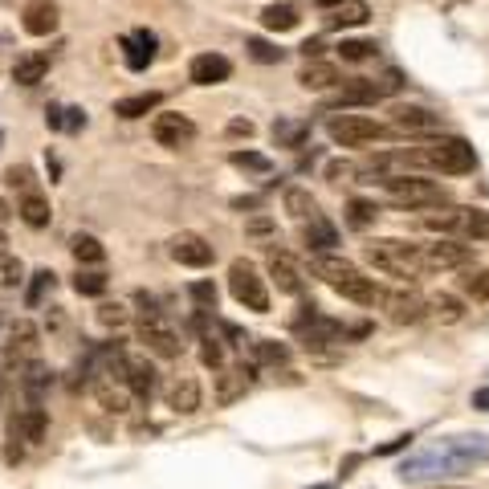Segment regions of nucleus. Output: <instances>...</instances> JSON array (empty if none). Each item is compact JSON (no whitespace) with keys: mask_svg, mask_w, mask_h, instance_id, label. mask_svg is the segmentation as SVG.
<instances>
[{"mask_svg":"<svg viewBox=\"0 0 489 489\" xmlns=\"http://www.w3.org/2000/svg\"><path fill=\"white\" fill-rule=\"evenodd\" d=\"M122 383L130 388V396L147 400L155 391V367L139 355H122Z\"/></svg>","mask_w":489,"mask_h":489,"instance_id":"obj_17","label":"nucleus"},{"mask_svg":"<svg viewBox=\"0 0 489 489\" xmlns=\"http://www.w3.org/2000/svg\"><path fill=\"white\" fill-rule=\"evenodd\" d=\"M168 253H172V261H180V265H188V269H204V265H213V244H208L204 237H196V233H180V237H172L168 244Z\"/></svg>","mask_w":489,"mask_h":489,"instance_id":"obj_14","label":"nucleus"},{"mask_svg":"<svg viewBox=\"0 0 489 489\" xmlns=\"http://www.w3.org/2000/svg\"><path fill=\"white\" fill-rule=\"evenodd\" d=\"M473 261V249L469 244H457L449 237H441L436 244H424L421 249V269H432V274H444V269H465Z\"/></svg>","mask_w":489,"mask_h":489,"instance_id":"obj_9","label":"nucleus"},{"mask_svg":"<svg viewBox=\"0 0 489 489\" xmlns=\"http://www.w3.org/2000/svg\"><path fill=\"white\" fill-rule=\"evenodd\" d=\"M151 135L160 147H188L192 139H196V122H192L188 115H176V110H168V115H155L151 122Z\"/></svg>","mask_w":489,"mask_h":489,"instance_id":"obj_12","label":"nucleus"},{"mask_svg":"<svg viewBox=\"0 0 489 489\" xmlns=\"http://www.w3.org/2000/svg\"><path fill=\"white\" fill-rule=\"evenodd\" d=\"M249 355H253V363H261V367H286V363H290V347H286V343H269V338H253Z\"/></svg>","mask_w":489,"mask_h":489,"instance_id":"obj_33","label":"nucleus"},{"mask_svg":"<svg viewBox=\"0 0 489 489\" xmlns=\"http://www.w3.org/2000/svg\"><path fill=\"white\" fill-rule=\"evenodd\" d=\"M94 396H99V404L107 408L110 416L130 412V391H127V388H119V383H99V388H94Z\"/></svg>","mask_w":489,"mask_h":489,"instance_id":"obj_37","label":"nucleus"},{"mask_svg":"<svg viewBox=\"0 0 489 489\" xmlns=\"http://www.w3.org/2000/svg\"><path fill=\"white\" fill-rule=\"evenodd\" d=\"M473 408H482V412H489V388L473 391Z\"/></svg>","mask_w":489,"mask_h":489,"instance_id":"obj_54","label":"nucleus"},{"mask_svg":"<svg viewBox=\"0 0 489 489\" xmlns=\"http://www.w3.org/2000/svg\"><path fill=\"white\" fill-rule=\"evenodd\" d=\"M314 274H318L322 282L338 294V298H347L355 306H375V302H380V294H383L380 286H375L371 277L355 265V261L335 257V253H318V257H314Z\"/></svg>","mask_w":489,"mask_h":489,"instance_id":"obj_2","label":"nucleus"},{"mask_svg":"<svg viewBox=\"0 0 489 489\" xmlns=\"http://www.w3.org/2000/svg\"><path fill=\"white\" fill-rule=\"evenodd\" d=\"M461 233H465L469 241H489V213H485V208H465Z\"/></svg>","mask_w":489,"mask_h":489,"instance_id":"obj_41","label":"nucleus"},{"mask_svg":"<svg viewBox=\"0 0 489 489\" xmlns=\"http://www.w3.org/2000/svg\"><path fill=\"white\" fill-rule=\"evenodd\" d=\"M383 192H388L391 204L400 208H436L449 200V192L436 180H421V176H383Z\"/></svg>","mask_w":489,"mask_h":489,"instance_id":"obj_5","label":"nucleus"},{"mask_svg":"<svg viewBox=\"0 0 489 489\" xmlns=\"http://www.w3.org/2000/svg\"><path fill=\"white\" fill-rule=\"evenodd\" d=\"M119 46H122V61H127V69H147L155 61V37L147 29L127 33Z\"/></svg>","mask_w":489,"mask_h":489,"instance_id":"obj_18","label":"nucleus"},{"mask_svg":"<svg viewBox=\"0 0 489 489\" xmlns=\"http://www.w3.org/2000/svg\"><path fill=\"white\" fill-rule=\"evenodd\" d=\"M327 176H330V180H343V176H351V163H330V168H327Z\"/></svg>","mask_w":489,"mask_h":489,"instance_id":"obj_53","label":"nucleus"},{"mask_svg":"<svg viewBox=\"0 0 489 489\" xmlns=\"http://www.w3.org/2000/svg\"><path fill=\"white\" fill-rule=\"evenodd\" d=\"M457 290L465 294V298H473V302H489V269L465 265L461 269V277H457Z\"/></svg>","mask_w":489,"mask_h":489,"instance_id":"obj_29","label":"nucleus"},{"mask_svg":"<svg viewBox=\"0 0 489 489\" xmlns=\"http://www.w3.org/2000/svg\"><path fill=\"white\" fill-rule=\"evenodd\" d=\"M327 135L335 147H371V143H380V139H388V127H380V122L367 115H330Z\"/></svg>","mask_w":489,"mask_h":489,"instance_id":"obj_6","label":"nucleus"},{"mask_svg":"<svg viewBox=\"0 0 489 489\" xmlns=\"http://www.w3.org/2000/svg\"><path fill=\"white\" fill-rule=\"evenodd\" d=\"M229 135H244V139H249L253 135V122L249 119H233L229 122Z\"/></svg>","mask_w":489,"mask_h":489,"instance_id":"obj_52","label":"nucleus"},{"mask_svg":"<svg viewBox=\"0 0 489 489\" xmlns=\"http://www.w3.org/2000/svg\"><path fill=\"white\" fill-rule=\"evenodd\" d=\"M404 160L416 163V168L441 172V176H469V172L477 168V151H473V147H469L461 135L428 139V143H421L412 155H404Z\"/></svg>","mask_w":489,"mask_h":489,"instance_id":"obj_3","label":"nucleus"},{"mask_svg":"<svg viewBox=\"0 0 489 489\" xmlns=\"http://www.w3.org/2000/svg\"><path fill=\"white\" fill-rule=\"evenodd\" d=\"M244 229L257 233V237H261V233H274V221H269V216H253V221L244 224Z\"/></svg>","mask_w":489,"mask_h":489,"instance_id":"obj_51","label":"nucleus"},{"mask_svg":"<svg viewBox=\"0 0 489 489\" xmlns=\"http://www.w3.org/2000/svg\"><path fill=\"white\" fill-rule=\"evenodd\" d=\"M302 54H306V57H318V54H322V41H306Z\"/></svg>","mask_w":489,"mask_h":489,"instance_id":"obj_55","label":"nucleus"},{"mask_svg":"<svg viewBox=\"0 0 489 489\" xmlns=\"http://www.w3.org/2000/svg\"><path fill=\"white\" fill-rule=\"evenodd\" d=\"M310 135V122L306 119H277L274 122V143L277 147H302Z\"/></svg>","mask_w":489,"mask_h":489,"instance_id":"obj_36","label":"nucleus"},{"mask_svg":"<svg viewBox=\"0 0 489 489\" xmlns=\"http://www.w3.org/2000/svg\"><path fill=\"white\" fill-rule=\"evenodd\" d=\"M261 25H265L269 33H290V29H298V8L294 5H265L261 8Z\"/></svg>","mask_w":489,"mask_h":489,"instance_id":"obj_32","label":"nucleus"},{"mask_svg":"<svg viewBox=\"0 0 489 489\" xmlns=\"http://www.w3.org/2000/svg\"><path fill=\"white\" fill-rule=\"evenodd\" d=\"M46 74H49V54H25V57H16V66H13V82H21V86H37Z\"/></svg>","mask_w":489,"mask_h":489,"instance_id":"obj_28","label":"nucleus"},{"mask_svg":"<svg viewBox=\"0 0 489 489\" xmlns=\"http://www.w3.org/2000/svg\"><path fill=\"white\" fill-rule=\"evenodd\" d=\"M298 82L306 90H330V86L343 82V74H338V66H327V61H310V66L298 74Z\"/></svg>","mask_w":489,"mask_h":489,"instance_id":"obj_27","label":"nucleus"},{"mask_svg":"<svg viewBox=\"0 0 489 489\" xmlns=\"http://www.w3.org/2000/svg\"><path fill=\"white\" fill-rule=\"evenodd\" d=\"M314 489H322V485H314Z\"/></svg>","mask_w":489,"mask_h":489,"instance_id":"obj_57","label":"nucleus"},{"mask_svg":"<svg viewBox=\"0 0 489 489\" xmlns=\"http://www.w3.org/2000/svg\"><path fill=\"white\" fill-rule=\"evenodd\" d=\"M46 286H54V274H49V269H37V274H33V290H29V306H37V302H41V294H46Z\"/></svg>","mask_w":489,"mask_h":489,"instance_id":"obj_49","label":"nucleus"},{"mask_svg":"<svg viewBox=\"0 0 489 489\" xmlns=\"http://www.w3.org/2000/svg\"><path fill=\"white\" fill-rule=\"evenodd\" d=\"M127 318H130V314H127V306H122V302H102L99 306V322H102V327H122Z\"/></svg>","mask_w":489,"mask_h":489,"instance_id":"obj_46","label":"nucleus"},{"mask_svg":"<svg viewBox=\"0 0 489 489\" xmlns=\"http://www.w3.org/2000/svg\"><path fill=\"white\" fill-rule=\"evenodd\" d=\"M371 8L363 0H338L330 5V16H327V29H355V25H367Z\"/></svg>","mask_w":489,"mask_h":489,"instance_id":"obj_24","label":"nucleus"},{"mask_svg":"<svg viewBox=\"0 0 489 489\" xmlns=\"http://www.w3.org/2000/svg\"><path fill=\"white\" fill-rule=\"evenodd\" d=\"M391 127L404 130V135H432V130L441 127V115H432V110H424V107H396Z\"/></svg>","mask_w":489,"mask_h":489,"instance_id":"obj_19","label":"nucleus"},{"mask_svg":"<svg viewBox=\"0 0 489 489\" xmlns=\"http://www.w3.org/2000/svg\"><path fill=\"white\" fill-rule=\"evenodd\" d=\"M314 5H318V8H330V5H338V0H314Z\"/></svg>","mask_w":489,"mask_h":489,"instance_id":"obj_56","label":"nucleus"},{"mask_svg":"<svg viewBox=\"0 0 489 489\" xmlns=\"http://www.w3.org/2000/svg\"><path fill=\"white\" fill-rule=\"evenodd\" d=\"M375 306H383L388 310V318L396 322V327H416V322L428 314V306L421 294H412V290H391V294H380V302Z\"/></svg>","mask_w":489,"mask_h":489,"instance_id":"obj_10","label":"nucleus"},{"mask_svg":"<svg viewBox=\"0 0 489 489\" xmlns=\"http://www.w3.org/2000/svg\"><path fill=\"white\" fill-rule=\"evenodd\" d=\"M163 400H168V408L176 416H196L200 408H204V391H200V383L192 380V375H176V380L163 388Z\"/></svg>","mask_w":489,"mask_h":489,"instance_id":"obj_13","label":"nucleus"},{"mask_svg":"<svg viewBox=\"0 0 489 489\" xmlns=\"http://www.w3.org/2000/svg\"><path fill=\"white\" fill-rule=\"evenodd\" d=\"M200 363H204V367H221L224 363V351H221V343H216V338H204V347H200Z\"/></svg>","mask_w":489,"mask_h":489,"instance_id":"obj_48","label":"nucleus"},{"mask_svg":"<svg viewBox=\"0 0 489 489\" xmlns=\"http://www.w3.org/2000/svg\"><path fill=\"white\" fill-rule=\"evenodd\" d=\"M229 74H233V61L221 57V54H200V57H192V66H188V78L196 86L229 82Z\"/></svg>","mask_w":489,"mask_h":489,"instance_id":"obj_16","label":"nucleus"},{"mask_svg":"<svg viewBox=\"0 0 489 489\" xmlns=\"http://www.w3.org/2000/svg\"><path fill=\"white\" fill-rule=\"evenodd\" d=\"M13 432H21L25 441H33V444L46 441V432H49V416H46V408H37V404L25 408V412L13 421Z\"/></svg>","mask_w":489,"mask_h":489,"instance_id":"obj_25","label":"nucleus"},{"mask_svg":"<svg viewBox=\"0 0 489 489\" xmlns=\"http://www.w3.org/2000/svg\"><path fill=\"white\" fill-rule=\"evenodd\" d=\"M383 94L375 90V82H351L343 86L338 82V90L327 99V107H371V102H380Z\"/></svg>","mask_w":489,"mask_h":489,"instance_id":"obj_22","label":"nucleus"},{"mask_svg":"<svg viewBox=\"0 0 489 489\" xmlns=\"http://www.w3.org/2000/svg\"><path fill=\"white\" fill-rule=\"evenodd\" d=\"M249 57H253V61H261V66H274V61H282V49H274L269 41L253 37V41H249Z\"/></svg>","mask_w":489,"mask_h":489,"instance_id":"obj_45","label":"nucleus"},{"mask_svg":"<svg viewBox=\"0 0 489 489\" xmlns=\"http://www.w3.org/2000/svg\"><path fill=\"white\" fill-rule=\"evenodd\" d=\"M375 221H380V204H371V200H351L347 204V224L351 229H371Z\"/></svg>","mask_w":489,"mask_h":489,"instance_id":"obj_39","label":"nucleus"},{"mask_svg":"<svg viewBox=\"0 0 489 489\" xmlns=\"http://www.w3.org/2000/svg\"><path fill=\"white\" fill-rule=\"evenodd\" d=\"M69 253L78 257V265H102V261H107V249H102V241L90 237V233H78V237L69 241Z\"/></svg>","mask_w":489,"mask_h":489,"instance_id":"obj_35","label":"nucleus"},{"mask_svg":"<svg viewBox=\"0 0 489 489\" xmlns=\"http://www.w3.org/2000/svg\"><path fill=\"white\" fill-rule=\"evenodd\" d=\"M188 294H192V298H196L200 306H208V310L216 306V286H213V282H192Z\"/></svg>","mask_w":489,"mask_h":489,"instance_id":"obj_47","label":"nucleus"},{"mask_svg":"<svg viewBox=\"0 0 489 489\" xmlns=\"http://www.w3.org/2000/svg\"><path fill=\"white\" fill-rule=\"evenodd\" d=\"M74 290L82 294V298H102V294H107V274H99V269H78Z\"/></svg>","mask_w":489,"mask_h":489,"instance_id":"obj_38","label":"nucleus"},{"mask_svg":"<svg viewBox=\"0 0 489 489\" xmlns=\"http://www.w3.org/2000/svg\"><path fill=\"white\" fill-rule=\"evenodd\" d=\"M375 54V41H363V37H347L343 46H338V57L343 61H367Z\"/></svg>","mask_w":489,"mask_h":489,"instance_id":"obj_43","label":"nucleus"},{"mask_svg":"<svg viewBox=\"0 0 489 489\" xmlns=\"http://www.w3.org/2000/svg\"><path fill=\"white\" fill-rule=\"evenodd\" d=\"M269 277L277 282V290H282V294H290V298H302L306 282H302V274H298V265H294L290 253H282V249L269 253Z\"/></svg>","mask_w":489,"mask_h":489,"instance_id":"obj_15","label":"nucleus"},{"mask_svg":"<svg viewBox=\"0 0 489 489\" xmlns=\"http://www.w3.org/2000/svg\"><path fill=\"white\" fill-rule=\"evenodd\" d=\"M160 102H163V94H155V90L130 94V99H119V102H115V115H119V119H143V115H151Z\"/></svg>","mask_w":489,"mask_h":489,"instance_id":"obj_30","label":"nucleus"},{"mask_svg":"<svg viewBox=\"0 0 489 489\" xmlns=\"http://www.w3.org/2000/svg\"><path fill=\"white\" fill-rule=\"evenodd\" d=\"M29 359H37V327L29 318H16L8 327V347H5V363L21 371Z\"/></svg>","mask_w":489,"mask_h":489,"instance_id":"obj_11","label":"nucleus"},{"mask_svg":"<svg viewBox=\"0 0 489 489\" xmlns=\"http://www.w3.org/2000/svg\"><path fill=\"white\" fill-rule=\"evenodd\" d=\"M16 213H21V221L29 224V229H46L49 224V200L41 196V192H25L21 196V204H16Z\"/></svg>","mask_w":489,"mask_h":489,"instance_id":"obj_26","label":"nucleus"},{"mask_svg":"<svg viewBox=\"0 0 489 489\" xmlns=\"http://www.w3.org/2000/svg\"><path fill=\"white\" fill-rule=\"evenodd\" d=\"M306 244H310L314 253H327L330 244H338L335 224H330L322 213H314V216H310V224H306Z\"/></svg>","mask_w":489,"mask_h":489,"instance_id":"obj_31","label":"nucleus"},{"mask_svg":"<svg viewBox=\"0 0 489 489\" xmlns=\"http://www.w3.org/2000/svg\"><path fill=\"white\" fill-rule=\"evenodd\" d=\"M249 383H253V367H241V371H221V375H216V404L233 408L244 391H249Z\"/></svg>","mask_w":489,"mask_h":489,"instance_id":"obj_21","label":"nucleus"},{"mask_svg":"<svg viewBox=\"0 0 489 489\" xmlns=\"http://www.w3.org/2000/svg\"><path fill=\"white\" fill-rule=\"evenodd\" d=\"M286 213L298 216V221H310V216L318 213V204H314V196L306 188H290L286 192Z\"/></svg>","mask_w":489,"mask_h":489,"instance_id":"obj_40","label":"nucleus"},{"mask_svg":"<svg viewBox=\"0 0 489 489\" xmlns=\"http://www.w3.org/2000/svg\"><path fill=\"white\" fill-rule=\"evenodd\" d=\"M424 306L436 322H444V327H453V322L465 318V306L453 298V294H432V298H424Z\"/></svg>","mask_w":489,"mask_h":489,"instance_id":"obj_34","label":"nucleus"},{"mask_svg":"<svg viewBox=\"0 0 489 489\" xmlns=\"http://www.w3.org/2000/svg\"><path fill=\"white\" fill-rule=\"evenodd\" d=\"M363 257L371 261L380 274L388 277H400V282H408V277L421 274V249L408 241H375L363 249Z\"/></svg>","mask_w":489,"mask_h":489,"instance_id":"obj_4","label":"nucleus"},{"mask_svg":"<svg viewBox=\"0 0 489 489\" xmlns=\"http://www.w3.org/2000/svg\"><path fill=\"white\" fill-rule=\"evenodd\" d=\"M139 343H143L151 355H160V359H180V351H183L180 330L172 327L168 318H160V314H147L143 318V327H139Z\"/></svg>","mask_w":489,"mask_h":489,"instance_id":"obj_8","label":"nucleus"},{"mask_svg":"<svg viewBox=\"0 0 489 489\" xmlns=\"http://www.w3.org/2000/svg\"><path fill=\"white\" fill-rule=\"evenodd\" d=\"M461 221H465V208L457 204H436L432 213L421 216V224L428 233H441V237H453V233H461Z\"/></svg>","mask_w":489,"mask_h":489,"instance_id":"obj_23","label":"nucleus"},{"mask_svg":"<svg viewBox=\"0 0 489 489\" xmlns=\"http://www.w3.org/2000/svg\"><path fill=\"white\" fill-rule=\"evenodd\" d=\"M489 461V436H453V441L436 444V449L421 453V457L404 461L400 473L408 482H424V477H449V473H469L473 465Z\"/></svg>","mask_w":489,"mask_h":489,"instance_id":"obj_1","label":"nucleus"},{"mask_svg":"<svg viewBox=\"0 0 489 489\" xmlns=\"http://www.w3.org/2000/svg\"><path fill=\"white\" fill-rule=\"evenodd\" d=\"M229 294L244 306V310L269 314V286H265V277H261L257 269H253L249 261H241V257L229 265Z\"/></svg>","mask_w":489,"mask_h":489,"instance_id":"obj_7","label":"nucleus"},{"mask_svg":"<svg viewBox=\"0 0 489 489\" xmlns=\"http://www.w3.org/2000/svg\"><path fill=\"white\" fill-rule=\"evenodd\" d=\"M21 25H25V33H33V37H49V33L57 29V5L54 0H29Z\"/></svg>","mask_w":489,"mask_h":489,"instance_id":"obj_20","label":"nucleus"},{"mask_svg":"<svg viewBox=\"0 0 489 489\" xmlns=\"http://www.w3.org/2000/svg\"><path fill=\"white\" fill-rule=\"evenodd\" d=\"M8 183H13V188L33 192V172L29 168H13V172H8Z\"/></svg>","mask_w":489,"mask_h":489,"instance_id":"obj_50","label":"nucleus"},{"mask_svg":"<svg viewBox=\"0 0 489 489\" xmlns=\"http://www.w3.org/2000/svg\"><path fill=\"white\" fill-rule=\"evenodd\" d=\"M25 282V265L13 253H0V290H16Z\"/></svg>","mask_w":489,"mask_h":489,"instance_id":"obj_42","label":"nucleus"},{"mask_svg":"<svg viewBox=\"0 0 489 489\" xmlns=\"http://www.w3.org/2000/svg\"><path fill=\"white\" fill-rule=\"evenodd\" d=\"M229 163H233V168H241V172H269V168H274V163H269L265 155H257V151H233Z\"/></svg>","mask_w":489,"mask_h":489,"instance_id":"obj_44","label":"nucleus"}]
</instances>
